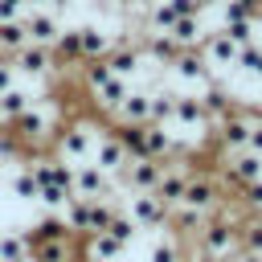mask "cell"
I'll return each mask as SVG.
<instances>
[{
  "label": "cell",
  "mask_w": 262,
  "mask_h": 262,
  "mask_svg": "<svg viewBox=\"0 0 262 262\" xmlns=\"http://www.w3.org/2000/svg\"><path fill=\"white\" fill-rule=\"evenodd\" d=\"M61 127V106L57 102H45L37 98L29 111H20L16 119L4 123V135H12L20 143V151H41L53 143V131Z\"/></svg>",
  "instance_id": "1"
},
{
  "label": "cell",
  "mask_w": 262,
  "mask_h": 262,
  "mask_svg": "<svg viewBox=\"0 0 262 262\" xmlns=\"http://www.w3.org/2000/svg\"><path fill=\"white\" fill-rule=\"evenodd\" d=\"M98 123H90V119H74V123H61L57 131H53V156L57 160H66V164H82V160H90L94 156V143H98Z\"/></svg>",
  "instance_id": "2"
},
{
  "label": "cell",
  "mask_w": 262,
  "mask_h": 262,
  "mask_svg": "<svg viewBox=\"0 0 262 262\" xmlns=\"http://www.w3.org/2000/svg\"><path fill=\"white\" fill-rule=\"evenodd\" d=\"M8 61L16 66V78H29V82H53V78L70 74L53 57V49H45V45H20V49L8 53Z\"/></svg>",
  "instance_id": "3"
},
{
  "label": "cell",
  "mask_w": 262,
  "mask_h": 262,
  "mask_svg": "<svg viewBox=\"0 0 262 262\" xmlns=\"http://www.w3.org/2000/svg\"><path fill=\"white\" fill-rule=\"evenodd\" d=\"M254 111H242V106H233L225 119H217L213 123V151L217 156H229V151H237V147H246V139H250V127H254Z\"/></svg>",
  "instance_id": "4"
},
{
  "label": "cell",
  "mask_w": 262,
  "mask_h": 262,
  "mask_svg": "<svg viewBox=\"0 0 262 262\" xmlns=\"http://www.w3.org/2000/svg\"><path fill=\"white\" fill-rule=\"evenodd\" d=\"M164 176V160H151V156H131L127 168L115 176V188L123 192H151Z\"/></svg>",
  "instance_id": "5"
},
{
  "label": "cell",
  "mask_w": 262,
  "mask_h": 262,
  "mask_svg": "<svg viewBox=\"0 0 262 262\" xmlns=\"http://www.w3.org/2000/svg\"><path fill=\"white\" fill-rule=\"evenodd\" d=\"M168 70H172V78L180 86H192V90H205L209 82H217L213 78V66L205 61L201 49H176V57L168 61Z\"/></svg>",
  "instance_id": "6"
},
{
  "label": "cell",
  "mask_w": 262,
  "mask_h": 262,
  "mask_svg": "<svg viewBox=\"0 0 262 262\" xmlns=\"http://www.w3.org/2000/svg\"><path fill=\"white\" fill-rule=\"evenodd\" d=\"M180 205H192V209H201V213H209V217H213V213L225 205V188H221V180H217L213 172H192Z\"/></svg>",
  "instance_id": "7"
},
{
  "label": "cell",
  "mask_w": 262,
  "mask_h": 262,
  "mask_svg": "<svg viewBox=\"0 0 262 262\" xmlns=\"http://www.w3.org/2000/svg\"><path fill=\"white\" fill-rule=\"evenodd\" d=\"M25 37H29V45H45V49H53L57 45V37H61V16L53 12V8H29L25 16Z\"/></svg>",
  "instance_id": "8"
},
{
  "label": "cell",
  "mask_w": 262,
  "mask_h": 262,
  "mask_svg": "<svg viewBox=\"0 0 262 262\" xmlns=\"http://www.w3.org/2000/svg\"><path fill=\"white\" fill-rule=\"evenodd\" d=\"M188 176H192V164H188V160H176V156H172V160H164V176H160V184H156L151 192H156V196H160V201H164V205L172 209V205H180V201H184Z\"/></svg>",
  "instance_id": "9"
},
{
  "label": "cell",
  "mask_w": 262,
  "mask_h": 262,
  "mask_svg": "<svg viewBox=\"0 0 262 262\" xmlns=\"http://www.w3.org/2000/svg\"><path fill=\"white\" fill-rule=\"evenodd\" d=\"M127 217L139 229H164L168 225V205L156 192H131L127 196Z\"/></svg>",
  "instance_id": "10"
},
{
  "label": "cell",
  "mask_w": 262,
  "mask_h": 262,
  "mask_svg": "<svg viewBox=\"0 0 262 262\" xmlns=\"http://www.w3.org/2000/svg\"><path fill=\"white\" fill-rule=\"evenodd\" d=\"M74 192L78 196H115V176H106L94 160L74 164Z\"/></svg>",
  "instance_id": "11"
},
{
  "label": "cell",
  "mask_w": 262,
  "mask_h": 262,
  "mask_svg": "<svg viewBox=\"0 0 262 262\" xmlns=\"http://www.w3.org/2000/svg\"><path fill=\"white\" fill-rule=\"evenodd\" d=\"M106 176H119L123 168H127V147H123V139H119V131H102L98 135V143H94V156H90Z\"/></svg>",
  "instance_id": "12"
},
{
  "label": "cell",
  "mask_w": 262,
  "mask_h": 262,
  "mask_svg": "<svg viewBox=\"0 0 262 262\" xmlns=\"http://www.w3.org/2000/svg\"><path fill=\"white\" fill-rule=\"evenodd\" d=\"M74 33H78V49H82V61L86 57H102L119 37L106 29V25H98V20H78L74 25Z\"/></svg>",
  "instance_id": "13"
},
{
  "label": "cell",
  "mask_w": 262,
  "mask_h": 262,
  "mask_svg": "<svg viewBox=\"0 0 262 262\" xmlns=\"http://www.w3.org/2000/svg\"><path fill=\"white\" fill-rule=\"evenodd\" d=\"M237 41L225 33V29H213L205 41H201V53H205V61L209 66H217V70H233V61H237Z\"/></svg>",
  "instance_id": "14"
},
{
  "label": "cell",
  "mask_w": 262,
  "mask_h": 262,
  "mask_svg": "<svg viewBox=\"0 0 262 262\" xmlns=\"http://www.w3.org/2000/svg\"><path fill=\"white\" fill-rule=\"evenodd\" d=\"M172 123H180V131H205V106L196 90H176V106H172Z\"/></svg>",
  "instance_id": "15"
},
{
  "label": "cell",
  "mask_w": 262,
  "mask_h": 262,
  "mask_svg": "<svg viewBox=\"0 0 262 262\" xmlns=\"http://www.w3.org/2000/svg\"><path fill=\"white\" fill-rule=\"evenodd\" d=\"M127 90H131V82H127V78H119V74H106V78H102V82H94L86 94H90V102H94L102 115H111V111H115V106L127 98Z\"/></svg>",
  "instance_id": "16"
},
{
  "label": "cell",
  "mask_w": 262,
  "mask_h": 262,
  "mask_svg": "<svg viewBox=\"0 0 262 262\" xmlns=\"http://www.w3.org/2000/svg\"><path fill=\"white\" fill-rule=\"evenodd\" d=\"M205 221H209V213H201V209H192V205H172V209H168V229H172L180 242H196V233L205 229Z\"/></svg>",
  "instance_id": "17"
},
{
  "label": "cell",
  "mask_w": 262,
  "mask_h": 262,
  "mask_svg": "<svg viewBox=\"0 0 262 262\" xmlns=\"http://www.w3.org/2000/svg\"><path fill=\"white\" fill-rule=\"evenodd\" d=\"M78 254V237H37L29 242V258L37 262H74Z\"/></svg>",
  "instance_id": "18"
},
{
  "label": "cell",
  "mask_w": 262,
  "mask_h": 262,
  "mask_svg": "<svg viewBox=\"0 0 262 262\" xmlns=\"http://www.w3.org/2000/svg\"><path fill=\"white\" fill-rule=\"evenodd\" d=\"M111 119L119 123V127H127V123H147V90H127V98L111 111Z\"/></svg>",
  "instance_id": "19"
},
{
  "label": "cell",
  "mask_w": 262,
  "mask_h": 262,
  "mask_svg": "<svg viewBox=\"0 0 262 262\" xmlns=\"http://www.w3.org/2000/svg\"><path fill=\"white\" fill-rule=\"evenodd\" d=\"M82 254H86L90 262H115V258L123 254V242H119V237H111L106 229H98V233H86Z\"/></svg>",
  "instance_id": "20"
},
{
  "label": "cell",
  "mask_w": 262,
  "mask_h": 262,
  "mask_svg": "<svg viewBox=\"0 0 262 262\" xmlns=\"http://www.w3.org/2000/svg\"><path fill=\"white\" fill-rule=\"evenodd\" d=\"M147 262H184V242H180V237L164 225V233L156 237V246H151Z\"/></svg>",
  "instance_id": "21"
},
{
  "label": "cell",
  "mask_w": 262,
  "mask_h": 262,
  "mask_svg": "<svg viewBox=\"0 0 262 262\" xmlns=\"http://www.w3.org/2000/svg\"><path fill=\"white\" fill-rule=\"evenodd\" d=\"M8 192H12L16 201H37V176H33L29 164H20V168L8 176Z\"/></svg>",
  "instance_id": "22"
},
{
  "label": "cell",
  "mask_w": 262,
  "mask_h": 262,
  "mask_svg": "<svg viewBox=\"0 0 262 262\" xmlns=\"http://www.w3.org/2000/svg\"><path fill=\"white\" fill-rule=\"evenodd\" d=\"M29 258V233H0V262H25Z\"/></svg>",
  "instance_id": "23"
},
{
  "label": "cell",
  "mask_w": 262,
  "mask_h": 262,
  "mask_svg": "<svg viewBox=\"0 0 262 262\" xmlns=\"http://www.w3.org/2000/svg\"><path fill=\"white\" fill-rule=\"evenodd\" d=\"M229 201H237V205H242V213H262V176H258V180H250V184H242Z\"/></svg>",
  "instance_id": "24"
},
{
  "label": "cell",
  "mask_w": 262,
  "mask_h": 262,
  "mask_svg": "<svg viewBox=\"0 0 262 262\" xmlns=\"http://www.w3.org/2000/svg\"><path fill=\"white\" fill-rule=\"evenodd\" d=\"M106 233H111V237H119V242L127 246V242L139 233V225L127 217V209H115V213H111V221H106Z\"/></svg>",
  "instance_id": "25"
},
{
  "label": "cell",
  "mask_w": 262,
  "mask_h": 262,
  "mask_svg": "<svg viewBox=\"0 0 262 262\" xmlns=\"http://www.w3.org/2000/svg\"><path fill=\"white\" fill-rule=\"evenodd\" d=\"M20 45H29V37H25V20H4V25H0V49L12 53V49H20Z\"/></svg>",
  "instance_id": "26"
},
{
  "label": "cell",
  "mask_w": 262,
  "mask_h": 262,
  "mask_svg": "<svg viewBox=\"0 0 262 262\" xmlns=\"http://www.w3.org/2000/svg\"><path fill=\"white\" fill-rule=\"evenodd\" d=\"M258 66H262V45H258V41L242 45V49H237V61H233V70H246V74H254Z\"/></svg>",
  "instance_id": "27"
},
{
  "label": "cell",
  "mask_w": 262,
  "mask_h": 262,
  "mask_svg": "<svg viewBox=\"0 0 262 262\" xmlns=\"http://www.w3.org/2000/svg\"><path fill=\"white\" fill-rule=\"evenodd\" d=\"M25 12H29L25 0H0V25H4V20H20Z\"/></svg>",
  "instance_id": "28"
},
{
  "label": "cell",
  "mask_w": 262,
  "mask_h": 262,
  "mask_svg": "<svg viewBox=\"0 0 262 262\" xmlns=\"http://www.w3.org/2000/svg\"><path fill=\"white\" fill-rule=\"evenodd\" d=\"M246 147H250V151H258V156H262V115H258V119H254V127H250V139H246Z\"/></svg>",
  "instance_id": "29"
},
{
  "label": "cell",
  "mask_w": 262,
  "mask_h": 262,
  "mask_svg": "<svg viewBox=\"0 0 262 262\" xmlns=\"http://www.w3.org/2000/svg\"><path fill=\"white\" fill-rule=\"evenodd\" d=\"M119 4H123L127 12H135V16H143V12H147V8L156 4V0H119Z\"/></svg>",
  "instance_id": "30"
},
{
  "label": "cell",
  "mask_w": 262,
  "mask_h": 262,
  "mask_svg": "<svg viewBox=\"0 0 262 262\" xmlns=\"http://www.w3.org/2000/svg\"><path fill=\"white\" fill-rule=\"evenodd\" d=\"M70 4H74V0H49V8H53V12H57V16H61V12H66V8H70Z\"/></svg>",
  "instance_id": "31"
},
{
  "label": "cell",
  "mask_w": 262,
  "mask_h": 262,
  "mask_svg": "<svg viewBox=\"0 0 262 262\" xmlns=\"http://www.w3.org/2000/svg\"><path fill=\"white\" fill-rule=\"evenodd\" d=\"M29 8H49V0H25Z\"/></svg>",
  "instance_id": "32"
},
{
  "label": "cell",
  "mask_w": 262,
  "mask_h": 262,
  "mask_svg": "<svg viewBox=\"0 0 262 262\" xmlns=\"http://www.w3.org/2000/svg\"><path fill=\"white\" fill-rule=\"evenodd\" d=\"M221 0H196V8H217Z\"/></svg>",
  "instance_id": "33"
},
{
  "label": "cell",
  "mask_w": 262,
  "mask_h": 262,
  "mask_svg": "<svg viewBox=\"0 0 262 262\" xmlns=\"http://www.w3.org/2000/svg\"><path fill=\"white\" fill-rule=\"evenodd\" d=\"M217 262H237V254H229V258H217Z\"/></svg>",
  "instance_id": "34"
},
{
  "label": "cell",
  "mask_w": 262,
  "mask_h": 262,
  "mask_svg": "<svg viewBox=\"0 0 262 262\" xmlns=\"http://www.w3.org/2000/svg\"><path fill=\"white\" fill-rule=\"evenodd\" d=\"M25 262H37V258H25Z\"/></svg>",
  "instance_id": "35"
}]
</instances>
